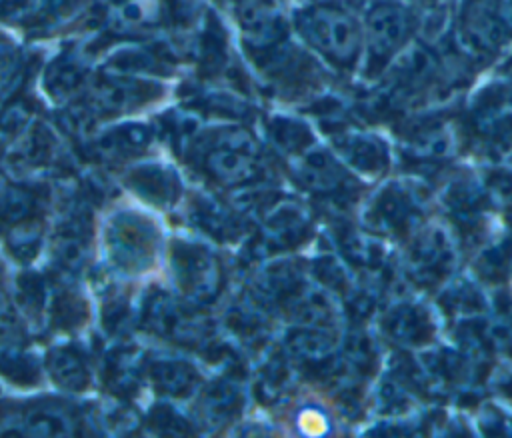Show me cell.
Listing matches in <instances>:
<instances>
[{"label": "cell", "mask_w": 512, "mask_h": 438, "mask_svg": "<svg viewBox=\"0 0 512 438\" xmlns=\"http://www.w3.org/2000/svg\"><path fill=\"white\" fill-rule=\"evenodd\" d=\"M498 390L504 394V398L506 400H510L512 402V372L498 384Z\"/></svg>", "instance_id": "30bf717a"}, {"label": "cell", "mask_w": 512, "mask_h": 438, "mask_svg": "<svg viewBox=\"0 0 512 438\" xmlns=\"http://www.w3.org/2000/svg\"><path fill=\"white\" fill-rule=\"evenodd\" d=\"M384 334L402 346H420L434 336V324L430 314L410 302H402L390 308L382 318Z\"/></svg>", "instance_id": "52a82bcc"}, {"label": "cell", "mask_w": 512, "mask_h": 438, "mask_svg": "<svg viewBox=\"0 0 512 438\" xmlns=\"http://www.w3.org/2000/svg\"><path fill=\"white\" fill-rule=\"evenodd\" d=\"M340 148L344 152V156L348 158V162L368 174V176H382L388 172L390 168V148L388 142L376 134V132H368V130H350L346 134H342L340 138Z\"/></svg>", "instance_id": "8992f818"}, {"label": "cell", "mask_w": 512, "mask_h": 438, "mask_svg": "<svg viewBox=\"0 0 512 438\" xmlns=\"http://www.w3.org/2000/svg\"><path fill=\"white\" fill-rule=\"evenodd\" d=\"M496 76H498V80H504V82L512 84V46H510L508 52L502 54V58L496 66Z\"/></svg>", "instance_id": "9c48e42d"}, {"label": "cell", "mask_w": 512, "mask_h": 438, "mask_svg": "<svg viewBox=\"0 0 512 438\" xmlns=\"http://www.w3.org/2000/svg\"><path fill=\"white\" fill-rule=\"evenodd\" d=\"M362 18V66L366 82H378L394 60L420 36V14L412 0H366Z\"/></svg>", "instance_id": "6da1fadb"}, {"label": "cell", "mask_w": 512, "mask_h": 438, "mask_svg": "<svg viewBox=\"0 0 512 438\" xmlns=\"http://www.w3.org/2000/svg\"><path fill=\"white\" fill-rule=\"evenodd\" d=\"M296 26L304 40L338 72L354 74L362 66V18L344 0H318L302 8Z\"/></svg>", "instance_id": "7a4b0ae2"}, {"label": "cell", "mask_w": 512, "mask_h": 438, "mask_svg": "<svg viewBox=\"0 0 512 438\" xmlns=\"http://www.w3.org/2000/svg\"><path fill=\"white\" fill-rule=\"evenodd\" d=\"M470 126L490 148L512 150V84L496 80L480 90L470 108Z\"/></svg>", "instance_id": "277c9868"}, {"label": "cell", "mask_w": 512, "mask_h": 438, "mask_svg": "<svg viewBox=\"0 0 512 438\" xmlns=\"http://www.w3.org/2000/svg\"><path fill=\"white\" fill-rule=\"evenodd\" d=\"M414 4H420V6H428V8H432V6H440L444 0H412Z\"/></svg>", "instance_id": "8fae6325"}, {"label": "cell", "mask_w": 512, "mask_h": 438, "mask_svg": "<svg viewBox=\"0 0 512 438\" xmlns=\"http://www.w3.org/2000/svg\"><path fill=\"white\" fill-rule=\"evenodd\" d=\"M452 34L470 60H494L512 46V0H458Z\"/></svg>", "instance_id": "3957f363"}, {"label": "cell", "mask_w": 512, "mask_h": 438, "mask_svg": "<svg viewBox=\"0 0 512 438\" xmlns=\"http://www.w3.org/2000/svg\"><path fill=\"white\" fill-rule=\"evenodd\" d=\"M446 258H450V244L442 234V230L434 228L416 240L410 262L418 274H424V272L430 274V272H438L440 268H446V262H444Z\"/></svg>", "instance_id": "ba28073f"}, {"label": "cell", "mask_w": 512, "mask_h": 438, "mask_svg": "<svg viewBox=\"0 0 512 438\" xmlns=\"http://www.w3.org/2000/svg\"><path fill=\"white\" fill-rule=\"evenodd\" d=\"M404 152L422 160H444L456 152L458 132L450 118L434 112L414 116L402 126Z\"/></svg>", "instance_id": "5b68a950"}]
</instances>
